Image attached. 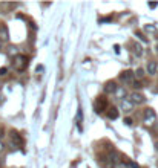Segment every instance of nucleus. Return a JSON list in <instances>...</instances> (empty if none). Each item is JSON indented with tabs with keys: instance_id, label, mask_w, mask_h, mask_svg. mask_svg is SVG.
<instances>
[{
	"instance_id": "1",
	"label": "nucleus",
	"mask_w": 158,
	"mask_h": 168,
	"mask_svg": "<svg viewBox=\"0 0 158 168\" xmlns=\"http://www.w3.org/2000/svg\"><path fill=\"white\" fill-rule=\"evenodd\" d=\"M13 66H14L16 70L23 72V70L28 67V58H26L25 55H22V54H17V55L14 57V60H13Z\"/></svg>"
},
{
	"instance_id": "2",
	"label": "nucleus",
	"mask_w": 158,
	"mask_h": 168,
	"mask_svg": "<svg viewBox=\"0 0 158 168\" xmlns=\"http://www.w3.org/2000/svg\"><path fill=\"white\" fill-rule=\"evenodd\" d=\"M94 109H95L97 113H103V112H106V110L109 109V101H107V98H106L104 95L97 96V99H95V102H94Z\"/></svg>"
},
{
	"instance_id": "3",
	"label": "nucleus",
	"mask_w": 158,
	"mask_h": 168,
	"mask_svg": "<svg viewBox=\"0 0 158 168\" xmlns=\"http://www.w3.org/2000/svg\"><path fill=\"white\" fill-rule=\"evenodd\" d=\"M120 80L124 83V84H134V80H135V73L132 70H123L120 73Z\"/></svg>"
},
{
	"instance_id": "4",
	"label": "nucleus",
	"mask_w": 158,
	"mask_h": 168,
	"mask_svg": "<svg viewBox=\"0 0 158 168\" xmlns=\"http://www.w3.org/2000/svg\"><path fill=\"white\" fill-rule=\"evenodd\" d=\"M143 119H144L146 124H153L155 119H156V115H155V112L152 109H146L144 113H143Z\"/></svg>"
},
{
	"instance_id": "5",
	"label": "nucleus",
	"mask_w": 158,
	"mask_h": 168,
	"mask_svg": "<svg viewBox=\"0 0 158 168\" xmlns=\"http://www.w3.org/2000/svg\"><path fill=\"white\" fill-rule=\"evenodd\" d=\"M129 101H130L134 105H135V104L138 105V104H143V102L146 101V98H144L141 93H138V92H134V93H130V95H129Z\"/></svg>"
},
{
	"instance_id": "6",
	"label": "nucleus",
	"mask_w": 158,
	"mask_h": 168,
	"mask_svg": "<svg viewBox=\"0 0 158 168\" xmlns=\"http://www.w3.org/2000/svg\"><path fill=\"white\" fill-rule=\"evenodd\" d=\"M11 141H13V144L16 145V147H23V138L16 131V130H11Z\"/></svg>"
},
{
	"instance_id": "7",
	"label": "nucleus",
	"mask_w": 158,
	"mask_h": 168,
	"mask_svg": "<svg viewBox=\"0 0 158 168\" xmlns=\"http://www.w3.org/2000/svg\"><path fill=\"white\" fill-rule=\"evenodd\" d=\"M0 40L2 41H8L9 40V32H8V26L5 23L0 25Z\"/></svg>"
},
{
	"instance_id": "8",
	"label": "nucleus",
	"mask_w": 158,
	"mask_h": 168,
	"mask_svg": "<svg viewBox=\"0 0 158 168\" xmlns=\"http://www.w3.org/2000/svg\"><path fill=\"white\" fill-rule=\"evenodd\" d=\"M103 89H104L106 93H115V92L118 90V86H117L114 81H107V83L103 86Z\"/></svg>"
},
{
	"instance_id": "9",
	"label": "nucleus",
	"mask_w": 158,
	"mask_h": 168,
	"mask_svg": "<svg viewBox=\"0 0 158 168\" xmlns=\"http://www.w3.org/2000/svg\"><path fill=\"white\" fill-rule=\"evenodd\" d=\"M146 70H147L149 75H155V73H156V63H155V61H149Z\"/></svg>"
},
{
	"instance_id": "10",
	"label": "nucleus",
	"mask_w": 158,
	"mask_h": 168,
	"mask_svg": "<svg viewBox=\"0 0 158 168\" xmlns=\"http://www.w3.org/2000/svg\"><path fill=\"white\" fill-rule=\"evenodd\" d=\"M118 109H115V107H109L107 109V118L109 119H117L118 118Z\"/></svg>"
},
{
	"instance_id": "11",
	"label": "nucleus",
	"mask_w": 158,
	"mask_h": 168,
	"mask_svg": "<svg viewBox=\"0 0 158 168\" xmlns=\"http://www.w3.org/2000/svg\"><path fill=\"white\" fill-rule=\"evenodd\" d=\"M132 105H134V104H132L129 99H123V101H121V107L124 109V112H130V110H132Z\"/></svg>"
},
{
	"instance_id": "12",
	"label": "nucleus",
	"mask_w": 158,
	"mask_h": 168,
	"mask_svg": "<svg viewBox=\"0 0 158 168\" xmlns=\"http://www.w3.org/2000/svg\"><path fill=\"white\" fill-rule=\"evenodd\" d=\"M81 122H83V112H81V109H78L77 110V127H78V130L83 128L81 127Z\"/></svg>"
},
{
	"instance_id": "13",
	"label": "nucleus",
	"mask_w": 158,
	"mask_h": 168,
	"mask_svg": "<svg viewBox=\"0 0 158 168\" xmlns=\"http://www.w3.org/2000/svg\"><path fill=\"white\" fill-rule=\"evenodd\" d=\"M134 52H135V55H138V57H140V55L143 54L141 46H140V45H134Z\"/></svg>"
},
{
	"instance_id": "14",
	"label": "nucleus",
	"mask_w": 158,
	"mask_h": 168,
	"mask_svg": "<svg viewBox=\"0 0 158 168\" xmlns=\"http://www.w3.org/2000/svg\"><path fill=\"white\" fill-rule=\"evenodd\" d=\"M135 35H137V37H138V38H140V40L143 41V43H147V38H146V37L143 35V32H140V31H137V32H135Z\"/></svg>"
},
{
	"instance_id": "15",
	"label": "nucleus",
	"mask_w": 158,
	"mask_h": 168,
	"mask_svg": "<svg viewBox=\"0 0 158 168\" xmlns=\"http://www.w3.org/2000/svg\"><path fill=\"white\" fill-rule=\"evenodd\" d=\"M143 77H144V70H143V69H137V72H135V78L141 80Z\"/></svg>"
},
{
	"instance_id": "16",
	"label": "nucleus",
	"mask_w": 158,
	"mask_h": 168,
	"mask_svg": "<svg viewBox=\"0 0 158 168\" xmlns=\"http://www.w3.org/2000/svg\"><path fill=\"white\" fill-rule=\"evenodd\" d=\"M115 93L118 95V98H124V95H126V90H124L123 87H118V90H117Z\"/></svg>"
},
{
	"instance_id": "17",
	"label": "nucleus",
	"mask_w": 158,
	"mask_h": 168,
	"mask_svg": "<svg viewBox=\"0 0 158 168\" xmlns=\"http://www.w3.org/2000/svg\"><path fill=\"white\" fill-rule=\"evenodd\" d=\"M6 72H8V69H6V67H0V77L6 75Z\"/></svg>"
},
{
	"instance_id": "18",
	"label": "nucleus",
	"mask_w": 158,
	"mask_h": 168,
	"mask_svg": "<svg viewBox=\"0 0 158 168\" xmlns=\"http://www.w3.org/2000/svg\"><path fill=\"white\" fill-rule=\"evenodd\" d=\"M124 124H126V125H132V119H130V118H126V119H124Z\"/></svg>"
},
{
	"instance_id": "19",
	"label": "nucleus",
	"mask_w": 158,
	"mask_h": 168,
	"mask_svg": "<svg viewBox=\"0 0 158 168\" xmlns=\"http://www.w3.org/2000/svg\"><path fill=\"white\" fill-rule=\"evenodd\" d=\"M132 87H135V89H140V87H141V84H140V83H137V81H134Z\"/></svg>"
},
{
	"instance_id": "20",
	"label": "nucleus",
	"mask_w": 158,
	"mask_h": 168,
	"mask_svg": "<svg viewBox=\"0 0 158 168\" xmlns=\"http://www.w3.org/2000/svg\"><path fill=\"white\" fill-rule=\"evenodd\" d=\"M146 31H155V26H149V25H147V26H146Z\"/></svg>"
},
{
	"instance_id": "21",
	"label": "nucleus",
	"mask_w": 158,
	"mask_h": 168,
	"mask_svg": "<svg viewBox=\"0 0 158 168\" xmlns=\"http://www.w3.org/2000/svg\"><path fill=\"white\" fill-rule=\"evenodd\" d=\"M158 3H149V8H156Z\"/></svg>"
},
{
	"instance_id": "22",
	"label": "nucleus",
	"mask_w": 158,
	"mask_h": 168,
	"mask_svg": "<svg viewBox=\"0 0 158 168\" xmlns=\"http://www.w3.org/2000/svg\"><path fill=\"white\" fill-rule=\"evenodd\" d=\"M155 150H156V151H158V142H156V144H155Z\"/></svg>"
},
{
	"instance_id": "23",
	"label": "nucleus",
	"mask_w": 158,
	"mask_h": 168,
	"mask_svg": "<svg viewBox=\"0 0 158 168\" xmlns=\"http://www.w3.org/2000/svg\"><path fill=\"white\" fill-rule=\"evenodd\" d=\"M156 52H158V45H156Z\"/></svg>"
},
{
	"instance_id": "24",
	"label": "nucleus",
	"mask_w": 158,
	"mask_h": 168,
	"mask_svg": "<svg viewBox=\"0 0 158 168\" xmlns=\"http://www.w3.org/2000/svg\"><path fill=\"white\" fill-rule=\"evenodd\" d=\"M0 51H2V46H0Z\"/></svg>"
}]
</instances>
